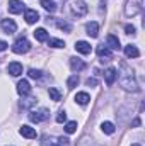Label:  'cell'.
<instances>
[{"label":"cell","instance_id":"1","mask_svg":"<svg viewBox=\"0 0 145 146\" xmlns=\"http://www.w3.org/2000/svg\"><path fill=\"white\" fill-rule=\"evenodd\" d=\"M121 76H119V85H121V88L123 90H126V92H138L140 88H138V83H137V80H135V75H133V70L123 61L121 63Z\"/></svg>","mask_w":145,"mask_h":146},{"label":"cell","instance_id":"2","mask_svg":"<svg viewBox=\"0 0 145 146\" xmlns=\"http://www.w3.org/2000/svg\"><path fill=\"white\" fill-rule=\"evenodd\" d=\"M67 7H68V10L72 12L75 17H84V15L87 14V10H89L87 3H85L84 0H70Z\"/></svg>","mask_w":145,"mask_h":146},{"label":"cell","instance_id":"3","mask_svg":"<svg viewBox=\"0 0 145 146\" xmlns=\"http://www.w3.org/2000/svg\"><path fill=\"white\" fill-rule=\"evenodd\" d=\"M144 9V0H128L125 5V14L128 17H133L137 14H140Z\"/></svg>","mask_w":145,"mask_h":146},{"label":"cell","instance_id":"4","mask_svg":"<svg viewBox=\"0 0 145 146\" xmlns=\"http://www.w3.org/2000/svg\"><path fill=\"white\" fill-rule=\"evenodd\" d=\"M29 49H31V42H29L26 37H19V39H15V42L12 44V51H14L15 54H26Z\"/></svg>","mask_w":145,"mask_h":146},{"label":"cell","instance_id":"5","mask_svg":"<svg viewBox=\"0 0 145 146\" xmlns=\"http://www.w3.org/2000/svg\"><path fill=\"white\" fill-rule=\"evenodd\" d=\"M50 117V110L48 109H39V110H31V114H29V121L31 122H43V121H46Z\"/></svg>","mask_w":145,"mask_h":146},{"label":"cell","instance_id":"6","mask_svg":"<svg viewBox=\"0 0 145 146\" xmlns=\"http://www.w3.org/2000/svg\"><path fill=\"white\" fill-rule=\"evenodd\" d=\"M0 26H2V29H3L5 34H14V33L17 31V24H15L12 19H3V21L0 22Z\"/></svg>","mask_w":145,"mask_h":146},{"label":"cell","instance_id":"7","mask_svg":"<svg viewBox=\"0 0 145 146\" xmlns=\"http://www.w3.org/2000/svg\"><path fill=\"white\" fill-rule=\"evenodd\" d=\"M97 56L101 58V61H111V60H113V53H111V49H109L108 46H104V44L97 46Z\"/></svg>","mask_w":145,"mask_h":146},{"label":"cell","instance_id":"8","mask_svg":"<svg viewBox=\"0 0 145 146\" xmlns=\"http://www.w3.org/2000/svg\"><path fill=\"white\" fill-rule=\"evenodd\" d=\"M17 94L22 95V97H26V95L31 94V85H29L28 80H21V82L17 83Z\"/></svg>","mask_w":145,"mask_h":146},{"label":"cell","instance_id":"9","mask_svg":"<svg viewBox=\"0 0 145 146\" xmlns=\"http://www.w3.org/2000/svg\"><path fill=\"white\" fill-rule=\"evenodd\" d=\"M24 10V3L21 0H9V12L10 14H21Z\"/></svg>","mask_w":145,"mask_h":146},{"label":"cell","instance_id":"10","mask_svg":"<svg viewBox=\"0 0 145 146\" xmlns=\"http://www.w3.org/2000/svg\"><path fill=\"white\" fill-rule=\"evenodd\" d=\"M19 133H21V136H24V138H28V139H34L38 134H36V129L34 127H31V126H21V129H19Z\"/></svg>","mask_w":145,"mask_h":146},{"label":"cell","instance_id":"11","mask_svg":"<svg viewBox=\"0 0 145 146\" xmlns=\"http://www.w3.org/2000/svg\"><path fill=\"white\" fill-rule=\"evenodd\" d=\"M24 19H26L28 24H36L38 21H39V14H38L36 10H33V9H28L24 12Z\"/></svg>","mask_w":145,"mask_h":146},{"label":"cell","instance_id":"12","mask_svg":"<svg viewBox=\"0 0 145 146\" xmlns=\"http://www.w3.org/2000/svg\"><path fill=\"white\" fill-rule=\"evenodd\" d=\"M7 72L10 73L12 76H19V75H22V65L17 63V61H12V63H9Z\"/></svg>","mask_w":145,"mask_h":146},{"label":"cell","instance_id":"13","mask_svg":"<svg viewBox=\"0 0 145 146\" xmlns=\"http://www.w3.org/2000/svg\"><path fill=\"white\" fill-rule=\"evenodd\" d=\"M104 78H106V85L111 87V85L116 82V78H118V72H116V68H108L106 73H104Z\"/></svg>","mask_w":145,"mask_h":146},{"label":"cell","instance_id":"14","mask_svg":"<svg viewBox=\"0 0 145 146\" xmlns=\"http://www.w3.org/2000/svg\"><path fill=\"white\" fill-rule=\"evenodd\" d=\"M75 49H77L79 53H82V54H89V53L92 51V48H91V44H89L87 41H77V42H75Z\"/></svg>","mask_w":145,"mask_h":146},{"label":"cell","instance_id":"15","mask_svg":"<svg viewBox=\"0 0 145 146\" xmlns=\"http://www.w3.org/2000/svg\"><path fill=\"white\" fill-rule=\"evenodd\" d=\"M89 100H91V95H89L87 92H77V94H75V102H77L79 106H87Z\"/></svg>","mask_w":145,"mask_h":146},{"label":"cell","instance_id":"16","mask_svg":"<svg viewBox=\"0 0 145 146\" xmlns=\"http://www.w3.org/2000/svg\"><path fill=\"white\" fill-rule=\"evenodd\" d=\"M85 31H87V34L91 37H97L99 36V24L97 22H87Z\"/></svg>","mask_w":145,"mask_h":146},{"label":"cell","instance_id":"17","mask_svg":"<svg viewBox=\"0 0 145 146\" xmlns=\"http://www.w3.org/2000/svg\"><path fill=\"white\" fill-rule=\"evenodd\" d=\"M70 66H72V70L73 72H82L84 68H85V63L80 60V58H70Z\"/></svg>","mask_w":145,"mask_h":146},{"label":"cell","instance_id":"18","mask_svg":"<svg viewBox=\"0 0 145 146\" xmlns=\"http://www.w3.org/2000/svg\"><path fill=\"white\" fill-rule=\"evenodd\" d=\"M106 46H108L109 49H116V51L121 48V46H119V39H118L116 36H113V34L108 36V39H106Z\"/></svg>","mask_w":145,"mask_h":146},{"label":"cell","instance_id":"19","mask_svg":"<svg viewBox=\"0 0 145 146\" xmlns=\"http://www.w3.org/2000/svg\"><path fill=\"white\" fill-rule=\"evenodd\" d=\"M125 54H126L128 58H138V56H140V51H138L137 46L128 44V46H125Z\"/></svg>","mask_w":145,"mask_h":146},{"label":"cell","instance_id":"20","mask_svg":"<svg viewBox=\"0 0 145 146\" xmlns=\"http://www.w3.org/2000/svg\"><path fill=\"white\" fill-rule=\"evenodd\" d=\"M39 3H41V7H43L46 12H50V14H53V12L56 10V3H55V0H41Z\"/></svg>","mask_w":145,"mask_h":146},{"label":"cell","instance_id":"21","mask_svg":"<svg viewBox=\"0 0 145 146\" xmlns=\"http://www.w3.org/2000/svg\"><path fill=\"white\" fill-rule=\"evenodd\" d=\"M34 37H36L39 42H44V41H48L50 37H48V33H46V29H43V27H39L34 31Z\"/></svg>","mask_w":145,"mask_h":146},{"label":"cell","instance_id":"22","mask_svg":"<svg viewBox=\"0 0 145 146\" xmlns=\"http://www.w3.org/2000/svg\"><path fill=\"white\" fill-rule=\"evenodd\" d=\"M48 95H50V99L55 100V102H60V100H62V94H60V90L55 88V87H51V88L48 90Z\"/></svg>","mask_w":145,"mask_h":146},{"label":"cell","instance_id":"23","mask_svg":"<svg viewBox=\"0 0 145 146\" xmlns=\"http://www.w3.org/2000/svg\"><path fill=\"white\" fill-rule=\"evenodd\" d=\"M101 129H103V133H106V134H114V131H116L114 124H113V122H109V121H106V122H103V124H101Z\"/></svg>","mask_w":145,"mask_h":146},{"label":"cell","instance_id":"24","mask_svg":"<svg viewBox=\"0 0 145 146\" xmlns=\"http://www.w3.org/2000/svg\"><path fill=\"white\" fill-rule=\"evenodd\" d=\"M56 26H58V29H62L65 33H70L72 31V24L67 22V21H56Z\"/></svg>","mask_w":145,"mask_h":146},{"label":"cell","instance_id":"25","mask_svg":"<svg viewBox=\"0 0 145 146\" xmlns=\"http://www.w3.org/2000/svg\"><path fill=\"white\" fill-rule=\"evenodd\" d=\"M77 85H79V75H72V76L67 80V87L72 90V88H75Z\"/></svg>","mask_w":145,"mask_h":146},{"label":"cell","instance_id":"26","mask_svg":"<svg viewBox=\"0 0 145 146\" xmlns=\"http://www.w3.org/2000/svg\"><path fill=\"white\" fill-rule=\"evenodd\" d=\"M48 42H50V46L51 48H65V42L62 41V39H48Z\"/></svg>","mask_w":145,"mask_h":146},{"label":"cell","instance_id":"27","mask_svg":"<svg viewBox=\"0 0 145 146\" xmlns=\"http://www.w3.org/2000/svg\"><path fill=\"white\" fill-rule=\"evenodd\" d=\"M77 131V122L75 121H70V122H67L65 124V133H68V134H72Z\"/></svg>","mask_w":145,"mask_h":146},{"label":"cell","instance_id":"28","mask_svg":"<svg viewBox=\"0 0 145 146\" xmlns=\"http://www.w3.org/2000/svg\"><path fill=\"white\" fill-rule=\"evenodd\" d=\"M28 75H29V78H34V80H39L41 78V72L39 70H34V68H31L28 72Z\"/></svg>","mask_w":145,"mask_h":146},{"label":"cell","instance_id":"29","mask_svg":"<svg viewBox=\"0 0 145 146\" xmlns=\"http://www.w3.org/2000/svg\"><path fill=\"white\" fill-rule=\"evenodd\" d=\"M34 104H36V99H28V100L21 102V107H22V109H28V107H31V106H34Z\"/></svg>","mask_w":145,"mask_h":146},{"label":"cell","instance_id":"30","mask_svg":"<svg viewBox=\"0 0 145 146\" xmlns=\"http://www.w3.org/2000/svg\"><path fill=\"white\" fill-rule=\"evenodd\" d=\"M65 121H67V112L65 110H60L56 114V122H65Z\"/></svg>","mask_w":145,"mask_h":146},{"label":"cell","instance_id":"31","mask_svg":"<svg viewBox=\"0 0 145 146\" xmlns=\"http://www.w3.org/2000/svg\"><path fill=\"white\" fill-rule=\"evenodd\" d=\"M85 83H87L89 87H96V85H97V80H96V78H87Z\"/></svg>","mask_w":145,"mask_h":146},{"label":"cell","instance_id":"32","mask_svg":"<svg viewBox=\"0 0 145 146\" xmlns=\"http://www.w3.org/2000/svg\"><path fill=\"white\" fill-rule=\"evenodd\" d=\"M125 31H126V34H135V27L133 26H125Z\"/></svg>","mask_w":145,"mask_h":146},{"label":"cell","instance_id":"33","mask_svg":"<svg viewBox=\"0 0 145 146\" xmlns=\"http://www.w3.org/2000/svg\"><path fill=\"white\" fill-rule=\"evenodd\" d=\"M58 146H68V139L67 138H60V145Z\"/></svg>","mask_w":145,"mask_h":146},{"label":"cell","instance_id":"34","mask_svg":"<svg viewBox=\"0 0 145 146\" xmlns=\"http://www.w3.org/2000/svg\"><path fill=\"white\" fill-rule=\"evenodd\" d=\"M7 49V42L5 41H0V51H5Z\"/></svg>","mask_w":145,"mask_h":146},{"label":"cell","instance_id":"35","mask_svg":"<svg viewBox=\"0 0 145 146\" xmlns=\"http://www.w3.org/2000/svg\"><path fill=\"white\" fill-rule=\"evenodd\" d=\"M50 146H58V145H50Z\"/></svg>","mask_w":145,"mask_h":146}]
</instances>
